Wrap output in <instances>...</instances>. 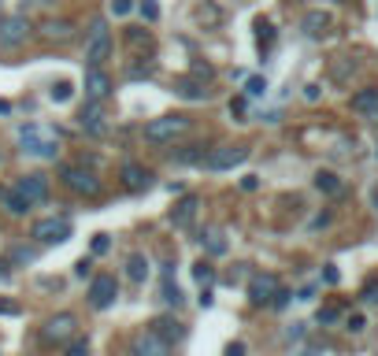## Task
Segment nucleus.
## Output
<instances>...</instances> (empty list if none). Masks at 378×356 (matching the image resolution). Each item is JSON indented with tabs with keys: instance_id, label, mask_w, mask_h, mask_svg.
I'll use <instances>...</instances> for the list:
<instances>
[{
	"instance_id": "nucleus-1",
	"label": "nucleus",
	"mask_w": 378,
	"mask_h": 356,
	"mask_svg": "<svg viewBox=\"0 0 378 356\" xmlns=\"http://www.w3.org/2000/svg\"><path fill=\"white\" fill-rule=\"evenodd\" d=\"M15 137H19V149H23L26 156H37V160H56L60 156V142L45 130V126H37V123L19 126Z\"/></svg>"
},
{
	"instance_id": "nucleus-2",
	"label": "nucleus",
	"mask_w": 378,
	"mask_h": 356,
	"mask_svg": "<svg viewBox=\"0 0 378 356\" xmlns=\"http://www.w3.org/2000/svg\"><path fill=\"white\" fill-rule=\"evenodd\" d=\"M189 126H193V119L182 115V112L148 119V123H145V142H148V145H171V142H178V137L186 134Z\"/></svg>"
},
{
	"instance_id": "nucleus-3",
	"label": "nucleus",
	"mask_w": 378,
	"mask_h": 356,
	"mask_svg": "<svg viewBox=\"0 0 378 356\" xmlns=\"http://www.w3.org/2000/svg\"><path fill=\"white\" fill-rule=\"evenodd\" d=\"M60 182L67 186L71 193H78V197H96L101 193V178H96L93 167H82V164H60Z\"/></svg>"
},
{
	"instance_id": "nucleus-4",
	"label": "nucleus",
	"mask_w": 378,
	"mask_h": 356,
	"mask_svg": "<svg viewBox=\"0 0 378 356\" xmlns=\"http://www.w3.org/2000/svg\"><path fill=\"white\" fill-rule=\"evenodd\" d=\"M71 234H74V226H71L67 215H49V219H37L30 226V237H34L37 245H63Z\"/></svg>"
},
{
	"instance_id": "nucleus-5",
	"label": "nucleus",
	"mask_w": 378,
	"mask_h": 356,
	"mask_svg": "<svg viewBox=\"0 0 378 356\" xmlns=\"http://www.w3.org/2000/svg\"><path fill=\"white\" fill-rule=\"evenodd\" d=\"M248 153H252L248 145H219V149H208V153H204L200 167L204 171H234L248 160Z\"/></svg>"
},
{
	"instance_id": "nucleus-6",
	"label": "nucleus",
	"mask_w": 378,
	"mask_h": 356,
	"mask_svg": "<svg viewBox=\"0 0 378 356\" xmlns=\"http://www.w3.org/2000/svg\"><path fill=\"white\" fill-rule=\"evenodd\" d=\"M112 60V30H108L104 19H96L89 26V41H85V63L89 67H104Z\"/></svg>"
},
{
	"instance_id": "nucleus-7",
	"label": "nucleus",
	"mask_w": 378,
	"mask_h": 356,
	"mask_svg": "<svg viewBox=\"0 0 378 356\" xmlns=\"http://www.w3.org/2000/svg\"><path fill=\"white\" fill-rule=\"evenodd\" d=\"M30 34H34V26H30L26 15H4V19H0V49L26 45Z\"/></svg>"
},
{
	"instance_id": "nucleus-8",
	"label": "nucleus",
	"mask_w": 378,
	"mask_h": 356,
	"mask_svg": "<svg viewBox=\"0 0 378 356\" xmlns=\"http://www.w3.org/2000/svg\"><path fill=\"white\" fill-rule=\"evenodd\" d=\"M12 189L30 204V208H34V204H45L49 201V175H41V171H34V175H19Z\"/></svg>"
},
{
	"instance_id": "nucleus-9",
	"label": "nucleus",
	"mask_w": 378,
	"mask_h": 356,
	"mask_svg": "<svg viewBox=\"0 0 378 356\" xmlns=\"http://www.w3.org/2000/svg\"><path fill=\"white\" fill-rule=\"evenodd\" d=\"M89 308L96 312H104V308H112L115 300H119V282H115V275H96L93 282H89Z\"/></svg>"
},
{
	"instance_id": "nucleus-10",
	"label": "nucleus",
	"mask_w": 378,
	"mask_h": 356,
	"mask_svg": "<svg viewBox=\"0 0 378 356\" xmlns=\"http://www.w3.org/2000/svg\"><path fill=\"white\" fill-rule=\"evenodd\" d=\"M74 338H78V319H74L71 312H60V316H52V319L45 323V341L67 345V341H74Z\"/></svg>"
},
{
	"instance_id": "nucleus-11",
	"label": "nucleus",
	"mask_w": 378,
	"mask_h": 356,
	"mask_svg": "<svg viewBox=\"0 0 378 356\" xmlns=\"http://www.w3.org/2000/svg\"><path fill=\"white\" fill-rule=\"evenodd\" d=\"M82 90H85V101H96V104H104L108 96H112V74H108L104 67H85Z\"/></svg>"
},
{
	"instance_id": "nucleus-12",
	"label": "nucleus",
	"mask_w": 378,
	"mask_h": 356,
	"mask_svg": "<svg viewBox=\"0 0 378 356\" xmlns=\"http://www.w3.org/2000/svg\"><path fill=\"white\" fill-rule=\"evenodd\" d=\"M278 289H282V282H278V275H252V278H248V300H252L256 308L271 305Z\"/></svg>"
},
{
	"instance_id": "nucleus-13",
	"label": "nucleus",
	"mask_w": 378,
	"mask_h": 356,
	"mask_svg": "<svg viewBox=\"0 0 378 356\" xmlns=\"http://www.w3.org/2000/svg\"><path fill=\"white\" fill-rule=\"evenodd\" d=\"M119 178H123V186L130 189V193H145V189L156 186V175L148 167H141V164H123Z\"/></svg>"
},
{
	"instance_id": "nucleus-14",
	"label": "nucleus",
	"mask_w": 378,
	"mask_h": 356,
	"mask_svg": "<svg viewBox=\"0 0 378 356\" xmlns=\"http://www.w3.org/2000/svg\"><path fill=\"white\" fill-rule=\"evenodd\" d=\"M130 356H171V345L160 338V334H153V330H141L134 338V345H130Z\"/></svg>"
},
{
	"instance_id": "nucleus-15",
	"label": "nucleus",
	"mask_w": 378,
	"mask_h": 356,
	"mask_svg": "<svg viewBox=\"0 0 378 356\" xmlns=\"http://www.w3.org/2000/svg\"><path fill=\"white\" fill-rule=\"evenodd\" d=\"M78 126L89 137H101L108 130V123H104V104H96V101H85L82 104V112H78Z\"/></svg>"
},
{
	"instance_id": "nucleus-16",
	"label": "nucleus",
	"mask_w": 378,
	"mask_h": 356,
	"mask_svg": "<svg viewBox=\"0 0 378 356\" xmlns=\"http://www.w3.org/2000/svg\"><path fill=\"white\" fill-rule=\"evenodd\" d=\"M197 208H200V201L193 197V193H186V197L171 208V226H175V230H186V226H193V219H197Z\"/></svg>"
},
{
	"instance_id": "nucleus-17",
	"label": "nucleus",
	"mask_w": 378,
	"mask_h": 356,
	"mask_svg": "<svg viewBox=\"0 0 378 356\" xmlns=\"http://www.w3.org/2000/svg\"><path fill=\"white\" fill-rule=\"evenodd\" d=\"M148 330L160 334V338H164L167 345H175V341L186 338V327H182L175 316H160V319H153V323H148Z\"/></svg>"
},
{
	"instance_id": "nucleus-18",
	"label": "nucleus",
	"mask_w": 378,
	"mask_h": 356,
	"mask_svg": "<svg viewBox=\"0 0 378 356\" xmlns=\"http://www.w3.org/2000/svg\"><path fill=\"white\" fill-rule=\"evenodd\" d=\"M352 112L363 115V119H371V123H378V90H375V85H367V90H360L352 96Z\"/></svg>"
},
{
	"instance_id": "nucleus-19",
	"label": "nucleus",
	"mask_w": 378,
	"mask_h": 356,
	"mask_svg": "<svg viewBox=\"0 0 378 356\" xmlns=\"http://www.w3.org/2000/svg\"><path fill=\"white\" fill-rule=\"evenodd\" d=\"M175 96L200 104V101H208V90H204V82H197V78H175Z\"/></svg>"
},
{
	"instance_id": "nucleus-20",
	"label": "nucleus",
	"mask_w": 378,
	"mask_h": 356,
	"mask_svg": "<svg viewBox=\"0 0 378 356\" xmlns=\"http://www.w3.org/2000/svg\"><path fill=\"white\" fill-rule=\"evenodd\" d=\"M300 30H304V37H327V30H330V15L327 12H308L304 15V23H300Z\"/></svg>"
},
{
	"instance_id": "nucleus-21",
	"label": "nucleus",
	"mask_w": 378,
	"mask_h": 356,
	"mask_svg": "<svg viewBox=\"0 0 378 356\" xmlns=\"http://www.w3.org/2000/svg\"><path fill=\"white\" fill-rule=\"evenodd\" d=\"M41 34H45L49 41H71V37H74V26L67 23V19H49Z\"/></svg>"
},
{
	"instance_id": "nucleus-22",
	"label": "nucleus",
	"mask_w": 378,
	"mask_h": 356,
	"mask_svg": "<svg viewBox=\"0 0 378 356\" xmlns=\"http://www.w3.org/2000/svg\"><path fill=\"white\" fill-rule=\"evenodd\" d=\"M126 278H130V282H145V278H148V260L141 253L126 256Z\"/></svg>"
},
{
	"instance_id": "nucleus-23",
	"label": "nucleus",
	"mask_w": 378,
	"mask_h": 356,
	"mask_svg": "<svg viewBox=\"0 0 378 356\" xmlns=\"http://www.w3.org/2000/svg\"><path fill=\"white\" fill-rule=\"evenodd\" d=\"M316 189L334 197V193H341V178L334 175V171H319V175H316Z\"/></svg>"
},
{
	"instance_id": "nucleus-24",
	"label": "nucleus",
	"mask_w": 378,
	"mask_h": 356,
	"mask_svg": "<svg viewBox=\"0 0 378 356\" xmlns=\"http://www.w3.org/2000/svg\"><path fill=\"white\" fill-rule=\"evenodd\" d=\"M71 96H74V85H71L67 78L52 82V90H49V101H52V104H67Z\"/></svg>"
},
{
	"instance_id": "nucleus-25",
	"label": "nucleus",
	"mask_w": 378,
	"mask_h": 356,
	"mask_svg": "<svg viewBox=\"0 0 378 356\" xmlns=\"http://www.w3.org/2000/svg\"><path fill=\"white\" fill-rule=\"evenodd\" d=\"M200 245H204L212 256H223V253H226V241H223L219 230H204V234H200Z\"/></svg>"
},
{
	"instance_id": "nucleus-26",
	"label": "nucleus",
	"mask_w": 378,
	"mask_h": 356,
	"mask_svg": "<svg viewBox=\"0 0 378 356\" xmlns=\"http://www.w3.org/2000/svg\"><path fill=\"white\" fill-rule=\"evenodd\" d=\"M271 41H275V26L267 19H256V45H260V52L271 49Z\"/></svg>"
},
{
	"instance_id": "nucleus-27",
	"label": "nucleus",
	"mask_w": 378,
	"mask_h": 356,
	"mask_svg": "<svg viewBox=\"0 0 378 356\" xmlns=\"http://www.w3.org/2000/svg\"><path fill=\"white\" fill-rule=\"evenodd\" d=\"M204 153H208L204 145H186L182 153H175V164H200Z\"/></svg>"
},
{
	"instance_id": "nucleus-28",
	"label": "nucleus",
	"mask_w": 378,
	"mask_h": 356,
	"mask_svg": "<svg viewBox=\"0 0 378 356\" xmlns=\"http://www.w3.org/2000/svg\"><path fill=\"white\" fill-rule=\"evenodd\" d=\"M193 278H197L200 286H212L215 282V267L208 260H197V264H193Z\"/></svg>"
},
{
	"instance_id": "nucleus-29",
	"label": "nucleus",
	"mask_w": 378,
	"mask_h": 356,
	"mask_svg": "<svg viewBox=\"0 0 378 356\" xmlns=\"http://www.w3.org/2000/svg\"><path fill=\"white\" fill-rule=\"evenodd\" d=\"M197 19H200L204 26H219L223 23V12H219V8H212V4H200L197 8Z\"/></svg>"
},
{
	"instance_id": "nucleus-30",
	"label": "nucleus",
	"mask_w": 378,
	"mask_h": 356,
	"mask_svg": "<svg viewBox=\"0 0 378 356\" xmlns=\"http://www.w3.org/2000/svg\"><path fill=\"white\" fill-rule=\"evenodd\" d=\"M164 300H167L171 308H178L182 300H186V297H182V289H178L175 282H171V278H167V282H164Z\"/></svg>"
},
{
	"instance_id": "nucleus-31",
	"label": "nucleus",
	"mask_w": 378,
	"mask_h": 356,
	"mask_svg": "<svg viewBox=\"0 0 378 356\" xmlns=\"http://www.w3.org/2000/svg\"><path fill=\"white\" fill-rule=\"evenodd\" d=\"M137 12L145 15V23H156V19H160V4H156V0H141V4H137Z\"/></svg>"
},
{
	"instance_id": "nucleus-32",
	"label": "nucleus",
	"mask_w": 378,
	"mask_h": 356,
	"mask_svg": "<svg viewBox=\"0 0 378 356\" xmlns=\"http://www.w3.org/2000/svg\"><path fill=\"white\" fill-rule=\"evenodd\" d=\"M63 356H89V341H85V338L67 341V353H63Z\"/></svg>"
},
{
	"instance_id": "nucleus-33",
	"label": "nucleus",
	"mask_w": 378,
	"mask_h": 356,
	"mask_svg": "<svg viewBox=\"0 0 378 356\" xmlns=\"http://www.w3.org/2000/svg\"><path fill=\"white\" fill-rule=\"evenodd\" d=\"M126 41H130V45H148V30L145 26H130L126 30Z\"/></svg>"
},
{
	"instance_id": "nucleus-34",
	"label": "nucleus",
	"mask_w": 378,
	"mask_h": 356,
	"mask_svg": "<svg viewBox=\"0 0 378 356\" xmlns=\"http://www.w3.org/2000/svg\"><path fill=\"white\" fill-rule=\"evenodd\" d=\"M245 93H248V96H264V93H267V78H248V82H245Z\"/></svg>"
},
{
	"instance_id": "nucleus-35",
	"label": "nucleus",
	"mask_w": 378,
	"mask_h": 356,
	"mask_svg": "<svg viewBox=\"0 0 378 356\" xmlns=\"http://www.w3.org/2000/svg\"><path fill=\"white\" fill-rule=\"evenodd\" d=\"M108 249H112V234H96L93 237V256H104Z\"/></svg>"
},
{
	"instance_id": "nucleus-36",
	"label": "nucleus",
	"mask_w": 378,
	"mask_h": 356,
	"mask_svg": "<svg viewBox=\"0 0 378 356\" xmlns=\"http://www.w3.org/2000/svg\"><path fill=\"white\" fill-rule=\"evenodd\" d=\"M134 12V0H112V15H130Z\"/></svg>"
},
{
	"instance_id": "nucleus-37",
	"label": "nucleus",
	"mask_w": 378,
	"mask_h": 356,
	"mask_svg": "<svg viewBox=\"0 0 378 356\" xmlns=\"http://www.w3.org/2000/svg\"><path fill=\"white\" fill-rule=\"evenodd\" d=\"M193 78H215L212 63H193Z\"/></svg>"
},
{
	"instance_id": "nucleus-38",
	"label": "nucleus",
	"mask_w": 378,
	"mask_h": 356,
	"mask_svg": "<svg viewBox=\"0 0 378 356\" xmlns=\"http://www.w3.org/2000/svg\"><path fill=\"white\" fill-rule=\"evenodd\" d=\"M34 256H37L34 249H15V253H12V260H15V264H30Z\"/></svg>"
},
{
	"instance_id": "nucleus-39",
	"label": "nucleus",
	"mask_w": 378,
	"mask_h": 356,
	"mask_svg": "<svg viewBox=\"0 0 378 356\" xmlns=\"http://www.w3.org/2000/svg\"><path fill=\"white\" fill-rule=\"evenodd\" d=\"M89 267H93V264H89V260H85V256H82V260L74 264V275H78V278H85V275H89Z\"/></svg>"
},
{
	"instance_id": "nucleus-40",
	"label": "nucleus",
	"mask_w": 378,
	"mask_h": 356,
	"mask_svg": "<svg viewBox=\"0 0 378 356\" xmlns=\"http://www.w3.org/2000/svg\"><path fill=\"white\" fill-rule=\"evenodd\" d=\"M363 327H367V323H363V316H349V330H352V334H360Z\"/></svg>"
},
{
	"instance_id": "nucleus-41",
	"label": "nucleus",
	"mask_w": 378,
	"mask_h": 356,
	"mask_svg": "<svg viewBox=\"0 0 378 356\" xmlns=\"http://www.w3.org/2000/svg\"><path fill=\"white\" fill-rule=\"evenodd\" d=\"M226 356H245V341H234V345H226Z\"/></svg>"
},
{
	"instance_id": "nucleus-42",
	"label": "nucleus",
	"mask_w": 378,
	"mask_h": 356,
	"mask_svg": "<svg viewBox=\"0 0 378 356\" xmlns=\"http://www.w3.org/2000/svg\"><path fill=\"white\" fill-rule=\"evenodd\" d=\"M363 300H375V305H378V282H371L363 289Z\"/></svg>"
},
{
	"instance_id": "nucleus-43",
	"label": "nucleus",
	"mask_w": 378,
	"mask_h": 356,
	"mask_svg": "<svg viewBox=\"0 0 378 356\" xmlns=\"http://www.w3.org/2000/svg\"><path fill=\"white\" fill-rule=\"evenodd\" d=\"M256 186H260V178H256V175H245L241 178V189H256Z\"/></svg>"
},
{
	"instance_id": "nucleus-44",
	"label": "nucleus",
	"mask_w": 378,
	"mask_h": 356,
	"mask_svg": "<svg viewBox=\"0 0 378 356\" xmlns=\"http://www.w3.org/2000/svg\"><path fill=\"white\" fill-rule=\"evenodd\" d=\"M304 101H319V85H304Z\"/></svg>"
},
{
	"instance_id": "nucleus-45",
	"label": "nucleus",
	"mask_w": 378,
	"mask_h": 356,
	"mask_svg": "<svg viewBox=\"0 0 378 356\" xmlns=\"http://www.w3.org/2000/svg\"><path fill=\"white\" fill-rule=\"evenodd\" d=\"M334 319H338V312H334V308H327V312H319V323H334Z\"/></svg>"
},
{
	"instance_id": "nucleus-46",
	"label": "nucleus",
	"mask_w": 378,
	"mask_h": 356,
	"mask_svg": "<svg viewBox=\"0 0 378 356\" xmlns=\"http://www.w3.org/2000/svg\"><path fill=\"white\" fill-rule=\"evenodd\" d=\"M0 312H4V316H15V312H19V308L12 305V300H0Z\"/></svg>"
},
{
	"instance_id": "nucleus-47",
	"label": "nucleus",
	"mask_w": 378,
	"mask_h": 356,
	"mask_svg": "<svg viewBox=\"0 0 378 356\" xmlns=\"http://www.w3.org/2000/svg\"><path fill=\"white\" fill-rule=\"evenodd\" d=\"M8 112H12V104H8V101H0V115H8Z\"/></svg>"
}]
</instances>
